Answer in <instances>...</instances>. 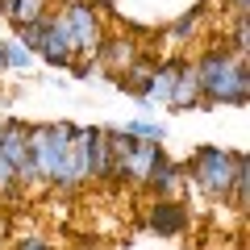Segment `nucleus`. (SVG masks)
I'll list each match as a JSON object with an SVG mask.
<instances>
[{"label": "nucleus", "mask_w": 250, "mask_h": 250, "mask_svg": "<svg viewBox=\"0 0 250 250\" xmlns=\"http://www.w3.org/2000/svg\"><path fill=\"white\" fill-rule=\"evenodd\" d=\"M46 13H50V0H0V17L9 21L13 29L29 25V21L46 17Z\"/></svg>", "instance_id": "15"}, {"label": "nucleus", "mask_w": 250, "mask_h": 250, "mask_svg": "<svg viewBox=\"0 0 250 250\" xmlns=\"http://www.w3.org/2000/svg\"><path fill=\"white\" fill-rule=\"evenodd\" d=\"M83 163H88V184H113V154H108L104 125H83Z\"/></svg>", "instance_id": "8"}, {"label": "nucleus", "mask_w": 250, "mask_h": 250, "mask_svg": "<svg viewBox=\"0 0 250 250\" xmlns=\"http://www.w3.org/2000/svg\"><path fill=\"white\" fill-rule=\"evenodd\" d=\"M200 83V108H246L250 104V67L229 54L225 42H213L192 59Z\"/></svg>", "instance_id": "1"}, {"label": "nucleus", "mask_w": 250, "mask_h": 250, "mask_svg": "<svg viewBox=\"0 0 250 250\" xmlns=\"http://www.w3.org/2000/svg\"><path fill=\"white\" fill-rule=\"evenodd\" d=\"M146 192H150L154 200H179L184 196V188H188V171H184V163H175L167 150L154 159V167H150V175H146Z\"/></svg>", "instance_id": "7"}, {"label": "nucleus", "mask_w": 250, "mask_h": 250, "mask_svg": "<svg viewBox=\"0 0 250 250\" xmlns=\"http://www.w3.org/2000/svg\"><path fill=\"white\" fill-rule=\"evenodd\" d=\"M225 205L233 208V213H246L250 208V159L238 163V175H233V188H229V200Z\"/></svg>", "instance_id": "17"}, {"label": "nucleus", "mask_w": 250, "mask_h": 250, "mask_svg": "<svg viewBox=\"0 0 250 250\" xmlns=\"http://www.w3.org/2000/svg\"><path fill=\"white\" fill-rule=\"evenodd\" d=\"M188 205L184 200H150L146 208V225H150L159 238H184L188 233Z\"/></svg>", "instance_id": "9"}, {"label": "nucleus", "mask_w": 250, "mask_h": 250, "mask_svg": "<svg viewBox=\"0 0 250 250\" xmlns=\"http://www.w3.org/2000/svg\"><path fill=\"white\" fill-rule=\"evenodd\" d=\"M179 67H184V54H163V59L154 62V80H150V104L159 100V104L167 108V96H171V88H175V75H179Z\"/></svg>", "instance_id": "14"}, {"label": "nucleus", "mask_w": 250, "mask_h": 250, "mask_svg": "<svg viewBox=\"0 0 250 250\" xmlns=\"http://www.w3.org/2000/svg\"><path fill=\"white\" fill-rule=\"evenodd\" d=\"M59 13H62V21H67V29H71L75 59H96L100 42H104V34H108L104 13H100L92 0H62Z\"/></svg>", "instance_id": "4"}, {"label": "nucleus", "mask_w": 250, "mask_h": 250, "mask_svg": "<svg viewBox=\"0 0 250 250\" xmlns=\"http://www.w3.org/2000/svg\"><path fill=\"white\" fill-rule=\"evenodd\" d=\"M154 62H159L154 54H138V59L129 62V67H125V71L117 75L113 83H117L121 92H129L134 100H150V80H154Z\"/></svg>", "instance_id": "11"}, {"label": "nucleus", "mask_w": 250, "mask_h": 250, "mask_svg": "<svg viewBox=\"0 0 250 250\" xmlns=\"http://www.w3.org/2000/svg\"><path fill=\"white\" fill-rule=\"evenodd\" d=\"M9 250H54V246H50V242L42 238V233H17Z\"/></svg>", "instance_id": "21"}, {"label": "nucleus", "mask_w": 250, "mask_h": 250, "mask_svg": "<svg viewBox=\"0 0 250 250\" xmlns=\"http://www.w3.org/2000/svg\"><path fill=\"white\" fill-rule=\"evenodd\" d=\"M246 159V150H233V146H196L192 150V159L184 163L188 171V184L196 188L205 200H213V205H225L229 200V188H233V175H238V163Z\"/></svg>", "instance_id": "2"}, {"label": "nucleus", "mask_w": 250, "mask_h": 250, "mask_svg": "<svg viewBox=\"0 0 250 250\" xmlns=\"http://www.w3.org/2000/svg\"><path fill=\"white\" fill-rule=\"evenodd\" d=\"M167 108L171 113H196L200 108V83H196V71H192V59H184V67H179L175 88L167 96Z\"/></svg>", "instance_id": "12"}, {"label": "nucleus", "mask_w": 250, "mask_h": 250, "mask_svg": "<svg viewBox=\"0 0 250 250\" xmlns=\"http://www.w3.org/2000/svg\"><path fill=\"white\" fill-rule=\"evenodd\" d=\"M0 46H4V67H9V71H29V67H34V54H29L17 38H4Z\"/></svg>", "instance_id": "19"}, {"label": "nucleus", "mask_w": 250, "mask_h": 250, "mask_svg": "<svg viewBox=\"0 0 250 250\" xmlns=\"http://www.w3.org/2000/svg\"><path fill=\"white\" fill-rule=\"evenodd\" d=\"M134 59H138V46L125 34H104V42H100V50H96V67H100V75H108V80H117Z\"/></svg>", "instance_id": "10"}, {"label": "nucleus", "mask_w": 250, "mask_h": 250, "mask_svg": "<svg viewBox=\"0 0 250 250\" xmlns=\"http://www.w3.org/2000/svg\"><path fill=\"white\" fill-rule=\"evenodd\" d=\"M71 80H80V83H88V80H100V67H96V59H71Z\"/></svg>", "instance_id": "20"}, {"label": "nucleus", "mask_w": 250, "mask_h": 250, "mask_svg": "<svg viewBox=\"0 0 250 250\" xmlns=\"http://www.w3.org/2000/svg\"><path fill=\"white\" fill-rule=\"evenodd\" d=\"M0 159L13 167L21 188H38V167L29 159V125L21 117H0Z\"/></svg>", "instance_id": "5"}, {"label": "nucleus", "mask_w": 250, "mask_h": 250, "mask_svg": "<svg viewBox=\"0 0 250 250\" xmlns=\"http://www.w3.org/2000/svg\"><path fill=\"white\" fill-rule=\"evenodd\" d=\"M225 9H229V17H250V0H225Z\"/></svg>", "instance_id": "22"}, {"label": "nucleus", "mask_w": 250, "mask_h": 250, "mask_svg": "<svg viewBox=\"0 0 250 250\" xmlns=\"http://www.w3.org/2000/svg\"><path fill=\"white\" fill-rule=\"evenodd\" d=\"M80 129L75 121H38L29 125V159L38 167V184L62 192V171H67V146Z\"/></svg>", "instance_id": "3"}, {"label": "nucleus", "mask_w": 250, "mask_h": 250, "mask_svg": "<svg viewBox=\"0 0 250 250\" xmlns=\"http://www.w3.org/2000/svg\"><path fill=\"white\" fill-rule=\"evenodd\" d=\"M200 25H205V4H192V9H184L175 21H167V46L171 50H184L188 42H196L200 38Z\"/></svg>", "instance_id": "13"}, {"label": "nucleus", "mask_w": 250, "mask_h": 250, "mask_svg": "<svg viewBox=\"0 0 250 250\" xmlns=\"http://www.w3.org/2000/svg\"><path fill=\"white\" fill-rule=\"evenodd\" d=\"M121 129H125V134H134L138 142H159V146L167 142V125L154 121V117H134V121H125Z\"/></svg>", "instance_id": "16"}, {"label": "nucleus", "mask_w": 250, "mask_h": 250, "mask_svg": "<svg viewBox=\"0 0 250 250\" xmlns=\"http://www.w3.org/2000/svg\"><path fill=\"white\" fill-rule=\"evenodd\" d=\"M38 59H42L46 67H54V71H67L71 59H75L71 29H67V21H62L59 9H50V17H46V42H42V50H38Z\"/></svg>", "instance_id": "6"}, {"label": "nucleus", "mask_w": 250, "mask_h": 250, "mask_svg": "<svg viewBox=\"0 0 250 250\" xmlns=\"http://www.w3.org/2000/svg\"><path fill=\"white\" fill-rule=\"evenodd\" d=\"M4 71H9V67H4V46H0V75H4Z\"/></svg>", "instance_id": "23"}, {"label": "nucleus", "mask_w": 250, "mask_h": 250, "mask_svg": "<svg viewBox=\"0 0 250 250\" xmlns=\"http://www.w3.org/2000/svg\"><path fill=\"white\" fill-rule=\"evenodd\" d=\"M46 17H50V13H46ZM46 17H38V21H29V25L13 29V38H17V42L25 46L34 59H38V50H42V42H46Z\"/></svg>", "instance_id": "18"}]
</instances>
